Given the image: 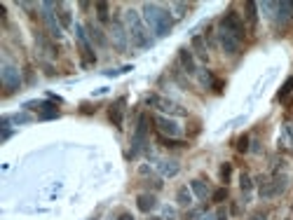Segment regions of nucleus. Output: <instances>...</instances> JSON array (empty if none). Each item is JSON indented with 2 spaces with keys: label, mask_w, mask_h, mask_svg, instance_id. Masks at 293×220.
<instances>
[{
  "label": "nucleus",
  "mask_w": 293,
  "mask_h": 220,
  "mask_svg": "<svg viewBox=\"0 0 293 220\" xmlns=\"http://www.w3.org/2000/svg\"><path fill=\"white\" fill-rule=\"evenodd\" d=\"M141 17L146 21L148 31L153 35H157V38H167L171 33V28H174V14L167 7L157 5V2H143Z\"/></svg>",
  "instance_id": "nucleus-1"
},
{
  "label": "nucleus",
  "mask_w": 293,
  "mask_h": 220,
  "mask_svg": "<svg viewBox=\"0 0 293 220\" xmlns=\"http://www.w3.org/2000/svg\"><path fill=\"white\" fill-rule=\"evenodd\" d=\"M125 28L129 33V40L134 42L136 47H150L153 45V38H150V31H148L143 17L138 14L136 10H127L125 12Z\"/></svg>",
  "instance_id": "nucleus-2"
},
{
  "label": "nucleus",
  "mask_w": 293,
  "mask_h": 220,
  "mask_svg": "<svg viewBox=\"0 0 293 220\" xmlns=\"http://www.w3.org/2000/svg\"><path fill=\"white\" fill-rule=\"evenodd\" d=\"M146 105H150L153 110H160L162 115H176V117H188V110L181 103L171 101V98H164L160 94H148L146 96Z\"/></svg>",
  "instance_id": "nucleus-3"
},
{
  "label": "nucleus",
  "mask_w": 293,
  "mask_h": 220,
  "mask_svg": "<svg viewBox=\"0 0 293 220\" xmlns=\"http://www.w3.org/2000/svg\"><path fill=\"white\" fill-rule=\"evenodd\" d=\"M148 134H150V117L143 113V115H138L136 131H134V138H132V157H136L141 152H148Z\"/></svg>",
  "instance_id": "nucleus-4"
},
{
  "label": "nucleus",
  "mask_w": 293,
  "mask_h": 220,
  "mask_svg": "<svg viewBox=\"0 0 293 220\" xmlns=\"http://www.w3.org/2000/svg\"><path fill=\"white\" fill-rule=\"evenodd\" d=\"M40 14H42V21L50 31V38L52 40H61L63 38V26L59 17H56V2H42L40 5Z\"/></svg>",
  "instance_id": "nucleus-5"
},
{
  "label": "nucleus",
  "mask_w": 293,
  "mask_h": 220,
  "mask_svg": "<svg viewBox=\"0 0 293 220\" xmlns=\"http://www.w3.org/2000/svg\"><path fill=\"white\" fill-rule=\"evenodd\" d=\"M286 185H289V176L286 173H272L267 180H263L261 185V199H274L286 192Z\"/></svg>",
  "instance_id": "nucleus-6"
},
{
  "label": "nucleus",
  "mask_w": 293,
  "mask_h": 220,
  "mask_svg": "<svg viewBox=\"0 0 293 220\" xmlns=\"http://www.w3.org/2000/svg\"><path fill=\"white\" fill-rule=\"evenodd\" d=\"M0 82L5 87V92H17L21 87V73L17 66H12L10 61H2L0 63Z\"/></svg>",
  "instance_id": "nucleus-7"
},
{
  "label": "nucleus",
  "mask_w": 293,
  "mask_h": 220,
  "mask_svg": "<svg viewBox=\"0 0 293 220\" xmlns=\"http://www.w3.org/2000/svg\"><path fill=\"white\" fill-rule=\"evenodd\" d=\"M220 28H225L228 33H232L237 40H244L246 38V28H244V21H241V17L237 14L235 10H228L225 14H223V19H220Z\"/></svg>",
  "instance_id": "nucleus-8"
},
{
  "label": "nucleus",
  "mask_w": 293,
  "mask_h": 220,
  "mask_svg": "<svg viewBox=\"0 0 293 220\" xmlns=\"http://www.w3.org/2000/svg\"><path fill=\"white\" fill-rule=\"evenodd\" d=\"M75 35H78V47H80V54H82V63L84 66H92L96 63V54H94V45L89 40V35L84 31V26H75Z\"/></svg>",
  "instance_id": "nucleus-9"
},
{
  "label": "nucleus",
  "mask_w": 293,
  "mask_h": 220,
  "mask_svg": "<svg viewBox=\"0 0 293 220\" xmlns=\"http://www.w3.org/2000/svg\"><path fill=\"white\" fill-rule=\"evenodd\" d=\"M153 124L157 126L160 136H164V138H181V131H183L176 120H169L164 115H153Z\"/></svg>",
  "instance_id": "nucleus-10"
},
{
  "label": "nucleus",
  "mask_w": 293,
  "mask_h": 220,
  "mask_svg": "<svg viewBox=\"0 0 293 220\" xmlns=\"http://www.w3.org/2000/svg\"><path fill=\"white\" fill-rule=\"evenodd\" d=\"M218 42L228 56H237V54L241 52V42L237 40L232 33H228L225 28H220V26H218Z\"/></svg>",
  "instance_id": "nucleus-11"
},
{
  "label": "nucleus",
  "mask_w": 293,
  "mask_h": 220,
  "mask_svg": "<svg viewBox=\"0 0 293 220\" xmlns=\"http://www.w3.org/2000/svg\"><path fill=\"white\" fill-rule=\"evenodd\" d=\"M110 35H113V42H115V47L120 52H125L127 47H129V33H127L122 21H117V19L110 21Z\"/></svg>",
  "instance_id": "nucleus-12"
},
{
  "label": "nucleus",
  "mask_w": 293,
  "mask_h": 220,
  "mask_svg": "<svg viewBox=\"0 0 293 220\" xmlns=\"http://www.w3.org/2000/svg\"><path fill=\"white\" fill-rule=\"evenodd\" d=\"M178 63H181V68H183V73L186 75H197L199 73L197 59H195L192 49H188V47H181V49H178Z\"/></svg>",
  "instance_id": "nucleus-13"
},
{
  "label": "nucleus",
  "mask_w": 293,
  "mask_h": 220,
  "mask_svg": "<svg viewBox=\"0 0 293 220\" xmlns=\"http://www.w3.org/2000/svg\"><path fill=\"white\" fill-rule=\"evenodd\" d=\"M125 105H127L125 98H117L115 103L108 105V120L113 122V126H115V129H122V120H125Z\"/></svg>",
  "instance_id": "nucleus-14"
},
{
  "label": "nucleus",
  "mask_w": 293,
  "mask_h": 220,
  "mask_svg": "<svg viewBox=\"0 0 293 220\" xmlns=\"http://www.w3.org/2000/svg\"><path fill=\"white\" fill-rule=\"evenodd\" d=\"M293 17V2H277V14H274V21H277V28H286L289 26V21Z\"/></svg>",
  "instance_id": "nucleus-15"
},
{
  "label": "nucleus",
  "mask_w": 293,
  "mask_h": 220,
  "mask_svg": "<svg viewBox=\"0 0 293 220\" xmlns=\"http://www.w3.org/2000/svg\"><path fill=\"white\" fill-rule=\"evenodd\" d=\"M84 31H87V35H89L92 45H96V47H108V38H106V33L99 28V24L87 21V24H84Z\"/></svg>",
  "instance_id": "nucleus-16"
},
{
  "label": "nucleus",
  "mask_w": 293,
  "mask_h": 220,
  "mask_svg": "<svg viewBox=\"0 0 293 220\" xmlns=\"http://www.w3.org/2000/svg\"><path fill=\"white\" fill-rule=\"evenodd\" d=\"M190 47H192V54H195V59L199 61H209V45L207 40L202 38V35H192V42H190Z\"/></svg>",
  "instance_id": "nucleus-17"
},
{
  "label": "nucleus",
  "mask_w": 293,
  "mask_h": 220,
  "mask_svg": "<svg viewBox=\"0 0 293 220\" xmlns=\"http://www.w3.org/2000/svg\"><path fill=\"white\" fill-rule=\"evenodd\" d=\"M157 171L164 178H174V176H178V171H181V164H178L176 159H157Z\"/></svg>",
  "instance_id": "nucleus-18"
},
{
  "label": "nucleus",
  "mask_w": 293,
  "mask_h": 220,
  "mask_svg": "<svg viewBox=\"0 0 293 220\" xmlns=\"http://www.w3.org/2000/svg\"><path fill=\"white\" fill-rule=\"evenodd\" d=\"M35 45H38V49H40V52H45L47 59H56V45L47 40V38H45V33L35 31Z\"/></svg>",
  "instance_id": "nucleus-19"
},
{
  "label": "nucleus",
  "mask_w": 293,
  "mask_h": 220,
  "mask_svg": "<svg viewBox=\"0 0 293 220\" xmlns=\"http://www.w3.org/2000/svg\"><path fill=\"white\" fill-rule=\"evenodd\" d=\"M190 190H192V195L197 197V199H209V195H211V188H209V183L204 178H192L190 180Z\"/></svg>",
  "instance_id": "nucleus-20"
},
{
  "label": "nucleus",
  "mask_w": 293,
  "mask_h": 220,
  "mask_svg": "<svg viewBox=\"0 0 293 220\" xmlns=\"http://www.w3.org/2000/svg\"><path fill=\"white\" fill-rule=\"evenodd\" d=\"M136 206L138 211H143V213H150V211L157 209V197L153 192H141L136 197Z\"/></svg>",
  "instance_id": "nucleus-21"
},
{
  "label": "nucleus",
  "mask_w": 293,
  "mask_h": 220,
  "mask_svg": "<svg viewBox=\"0 0 293 220\" xmlns=\"http://www.w3.org/2000/svg\"><path fill=\"white\" fill-rule=\"evenodd\" d=\"M192 190H190V185H181V188L176 190V204H181V206H192Z\"/></svg>",
  "instance_id": "nucleus-22"
},
{
  "label": "nucleus",
  "mask_w": 293,
  "mask_h": 220,
  "mask_svg": "<svg viewBox=\"0 0 293 220\" xmlns=\"http://www.w3.org/2000/svg\"><path fill=\"white\" fill-rule=\"evenodd\" d=\"M197 80H199V84H202L204 89H213V84L218 82L216 75H213V71H209V68H202V71L197 73Z\"/></svg>",
  "instance_id": "nucleus-23"
},
{
  "label": "nucleus",
  "mask_w": 293,
  "mask_h": 220,
  "mask_svg": "<svg viewBox=\"0 0 293 220\" xmlns=\"http://www.w3.org/2000/svg\"><path fill=\"white\" fill-rule=\"evenodd\" d=\"M96 17H99V21L101 24H108L110 21V5L108 2H96Z\"/></svg>",
  "instance_id": "nucleus-24"
},
{
  "label": "nucleus",
  "mask_w": 293,
  "mask_h": 220,
  "mask_svg": "<svg viewBox=\"0 0 293 220\" xmlns=\"http://www.w3.org/2000/svg\"><path fill=\"white\" fill-rule=\"evenodd\" d=\"M244 7H246V19L251 24V28H256V24H258V5L256 2H246Z\"/></svg>",
  "instance_id": "nucleus-25"
},
{
  "label": "nucleus",
  "mask_w": 293,
  "mask_h": 220,
  "mask_svg": "<svg viewBox=\"0 0 293 220\" xmlns=\"http://www.w3.org/2000/svg\"><path fill=\"white\" fill-rule=\"evenodd\" d=\"M240 190L244 192V197H249L253 190V178L249 176V173H241L240 176Z\"/></svg>",
  "instance_id": "nucleus-26"
},
{
  "label": "nucleus",
  "mask_w": 293,
  "mask_h": 220,
  "mask_svg": "<svg viewBox=\"0 0 293 220\" xmlns=\"http://www.w3.org/2000/svg\"><path fill=\"white\" fill-rule=\"evenodd\" d=\"M157 141H160L162 146L171 147V150H174V147H186V146H188V143H186V141H181V138H164V136H157Z\"/></svg>",
  "instance_id": "nucleus-27"
},
{
  "label": "nucleus",
  "mask_w": 293,
  "mask_h": 220,
  "mask_svg": "<svg viewBox=\"0 0 293 220\" xmlns=\"http://www.w3.org/2000/svg\"><path fill=\"white\" fill-rule=\"evenodd\" d=\"M56 17H59V21H61V26L63 28H68V26H71V12L66 10V7H63V5H56Z\"/></svg>",
  "instance_id": "nucleus-28"
},
{
  "label": "nucleus",
  "mask_w": 293,
  "mask_h": 220,
  "mask_svg": "<svg viewBox=\"0 0 293 220\" xmlns=\"http://www.w3.org/2000/svg\"><path fill=\"white\" fill-rule=\"evenodd\" d=\"M237 152H249V146H251V138H249V134H241L240 138H237Z\"/></svg>",
  "instance_id": "nucleus-29"
},
{
  "label": "nucleus",
  "mask_w": 293,
  "mask_h": 220,
  "mask_svg": "<svg viewBox=\"0 0 293 220\" xmlns=\"http://www.w3.org/2000/svg\"><path fill=\"white\" fill-rule=\"evenodd\" d=\"M258 7L263 10V14H265L267 19H274V14H277V2H263Z\"/></svg>",
  "instance_id": "nucleus-30"
},
{
  "label": "nucleus",
  "mask_w": 293,
  "mask_h": 220,
  "mask_svg": "<svg viewBox=\"0 0 293 220\" xmlns=\"http://www.w3.org/2000/svg\"><path fill=\"white\" fill-rule=\"evenodd\" d=\"M230 178H232V164H228V162H225V164H220V180L228 185V183H230Z\"/></svg>",
  "instance_id": "nucleus-31"
},
{
  "label": "nucleus",
  "mask_w": 293,
  "mask_h": 220,
  "mask_svg": "<svg viewBox=\"0 0 293 220\" xmlns=\"http://www.w3.org/2000/svg\"><path fill=\"white\" fill-rule=\"evenodd\" d=\"M291 92H293V77H289V80L282 84V89H279V101H284V98L291 94Z\"/></svg>",
  "instance_id": "nucleus-32"
},
{
  "label": "nucleus",
  "mask_w": 293,
  "mask_h": 220,
  "mask_svg": "<svg viewBox=\"0 0 293 220\" xmlns=\"http://www.w3.org/2000/svg\"><path fill=\"white\" fill-rule=\"evenodd\" d=\"M211 199H213V204H223V201L228 199V188H220V190H216V192L211 195Z\"/></svg>",
  "instance_id": "nucleus-33"
},
{
  "label": "nucleus",
  "mask_w": 293,
  "mask_h": 220,
  "mask_svg": "<svg viewBox=\"0 0 293 220\" xmlns=\"http://www.w3.org/2000/svg\"><path fill=\"white\" fill-rule=\"evenodd\" d=\"M10 117H2V141H7L12 136V126H10Z\"/></svg>",
  "instance_id": "nucleus-34"
},
{
  "label": "nucleus",
  "mask_w": 293,
  "mask_h": 220,
  "mask_svg": "<svg viewBox=\"0 0 293 220\" xmlns=\"http://www.w3.org/2000/svg\"><path fill=\"white\" fill-rule=\"evenodd\" d=\"M204 211H207V209H190L188 213H186V220H202Z\"/></svg>",
  "instance_id": "nucleus-35"
},
{
  "label": "nucleus",
  "mask_w": 293,
  "mask_h": 220,
  "mask_svg": "<svg viewBox=\"0 0 293 220\" xmlns=\"http://www.w3.org/2000/svg\"><path fill=\"white\" fill-rule=\"evenodd\" d=\"M188 10V5H183V2H174V19H181L183 14Z\"/></svg>",
  "instance_id": "nucleus-36"
},
{
  "label": "nucleus",
  "mask_w": 293,
  "mask_h": 220,
  "mask_svg": "<svg viewBox=\"0 0 293 220\" xmlns=\"http://www.w3.org/2000/svg\"><path fill=\"white\" fill-rule=\"evenodd\" d=\"M12 122H17V124H26V122H31V117L21 113V115H14V117H12Z\"/></svg>",
  "instance_id": "nucleus-37"
},
{
  "label": "nucleus",
  "mask_w": 293,
  "mask_h": 220,
  "mask_svg": "<svg viewBox=\"0 0 293 220\" xmlns=\"http://www.w3.org/2000/svg\"><path fill=\"white\" fill-rule=\"evenodd\" d=\"M251 152L253 155H261V141H253L251 143Z\"/></svg>",
  "instance_id": "nucleus-38"
},
{
  "label": "nucleus",
  "mask_w": 293,
  "mask_h": 220,
  "mask_svg": "<svg viewBox=\"0 0 293 220\" xmlns=\"http://www.w3.org/2000/svg\"><path fill=\"white\" fill-rule=\"evenodd\" d=\"M202 220H218V218H216V213H211V211H204Z\"/></svg>",
  "instance_id": "nucleus-39"
},
{
  "label": "nucleus",
  "mask_w": 293,
  "mask_h": 220,
  "mask_svg": "<svg viewBox=\"0 0 293 220\" xmlns=\"http://www.w3.org/2000/svg\"><path fill=\"white\" fill-rule=\"evenodd\" d=\"M117 220H134V216H132V213H120V216H117Z\"/></svg>",
  "instance_id": "nucleus-40"
},
{
  "label": "nucleus",
  "mask_w": 293,
  "mask_h": 220,
  "mask_svg": "<svg viewBox=\"0 0 293 220\" xmlns=\"http://www.w3.org/2000/svg\"><path fill=\"white\" fill-rule=\"evenodd\" d=\"M216 218H218V220H228V213H225V211L220 209L218 213H216Z\"/></svg>",
  "instance_id": "nucleus-41"
},
{
  "label": "nucleus",
  "mask_w": 293,
  "mask_h": 220,
  "mask_svg": "<svg viewBox=\"0 0 293 220\" xmlns=\"http://www.w3.org/2000/svg\"><path fill=\"white\" fill-rule=\"evenodd\" d=\"M146 220H162V218H146Z\"/></svg>",
  "instance_id": "nucleus-42"
}]
</instances>
